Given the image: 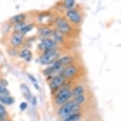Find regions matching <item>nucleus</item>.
I'll return each mask as SVG.
<instances>
[{"mask_svg": "<svg viewBox=\"0 0 121 121\" xmlns=\"http://www.w3.org/2000/svg\"><path fill=\"white\" fill-rule=\"evenodd\" d=\"M21 90H22V95L24 96V97L26 98V100H28L29 101H30V100L33 96H32L31 91L29 89V88L26 84H21Z\"/></svg>", "mask_w": 121, "mask_h": 121, "instance_id": "obj_14", "label": "nucleus"}, {"mask_svg": "<svg viewBox=\"0 0 121 121\" xmlns=\"http://www.w3.org/2000/svg\"><path fill=\"white\" fill-rule=\"evenodd\" d=\"M65 81L66 79L62 75H57V76L53 77V79L50 82V87L52 89H56V88L61 87L64 84Z\"/></svg>", "mask_w": 121, "mask_h": 121, "instance_id": "obj_9", "label": "nucleus"}, {"mask_svg": "<svg viewBox=\"0 0 121 121\" xmlns=\"http://www.w3.org/2000/svg\"><path fill=\"white\" fill-rule=\"evenodd\" d=\"M30 102L32 103V104H33V106H35L36 104V103H37V100H36V97H32L31 100H30Z\"/></svg>", "mask_w": 121, "mask_h": 121, "instance_id": "obj_27", "label": "nucleus"}, {"mask_svg": "<svg viewBox=\"0 0 121 121\" xmlns=\"http://www.w3.org/2000/svg\"><path fill=\"white\" fill-rule=\"evenodd\" d=\"M65 16L67 18V21L72 25L78 26L82 22V15L76 9L72 8L70 9V10H67L65 14Z\"/></svg>", "mask_w": 121, "mask_h": 121, "instance_id": "obj_3", "label": "nucleus"}, {"mask_svg": "<svg viewBox=\"0 0 121 121\" xmlns=\"http://www.w3.org/2000/svg\"><path fill=\"white\" fill-rule=\"evenodd\" d=\"M57 61H58L63 66H64V65L68 66L73 62V61H74V58H73L72 56L66 55V56H63V57L59 58L58 59H57Z\"/></svg>", "mask_w": 121, "mask_h": 121, "instance_id": "obj_13", "label": "nucleus"}, {"mask_svg": "<svg viewBox=\"0 0 121 121\" xmlns=\"http://www.w3.org/2000/svg\"><path fill=\"white\" fill-rule=\"evenodd\" d=\"M59 58V52L57 49H49L44 51V53L40 56V61L42 65H52L54 61H56Z\"/></svg>", "mask_w": 121, "mask_h": 121, "instance_id": "obj_2", "label": "nucleus"}, {"mask_svg": "<svg viewBox=\"0 0 121 121\" xmlns=\"http://www.w3.org/2000/svg\"><path fill=\"white\" fill-rule=\"evenodd\" d=\"M70 97H71V91L68 88H63V89L59 91L57 94L55 101H56V104L61 105V104H65L70 99Z\"/></svg>", "mask_w": 121, "mask_h": 121, "instance_id": "obj_5", "label": "nucleus"}, {"mask_svg": "<svg viewBox=\"0 0 121 121\" xmlns=\"http://www.w3.org/2000/svg\"><path fill=\"white\" fill-rule=\"evenodd\" d=\"M24 40H25V35L22 34L21 33H18V32H15V33L11 36V38L10 39V44L12 45L13 47L16 48L23 44Z\"/></svg>", "mask_w": 121, "mask_h": 121, "instance_id": "obj_7", "label": "nucleus"}, {"mask_svg": "<svg viewBox=\"0 0 121 121\" xmlns=\"http://www.w3.org/2000/svg\"><path fill=\"white\" fill-rule=\"evenodd\" d=\"M79 117H80V114L75 112L71 114V115L66 116V118L63 121H77L78 120Z\"/></svg>", "mask_w": 121, "mask_h": 121, "instance_id": "obj_20", "label": "nucleus"}, {"mask_svg": "<svg viewBox=\"0 0 121 121\" xmlns=\"http://www.w3.org/2000/svg\"><path fill=\"white\" fill-rule=\"evenodd\" d=\"M85 100H86V97H84L83 95H80V96L75 97L73 102H74L75 104H77V105H81V104L85 101Z\"/></svg>", "mask_w": 121, "mask_h": 121, "instance_id": "obj_21", "label": "nucleus"}, {"mask_svg": "<svg viewBox=\"0 0 121 121\" xmlns=\"http://www.w3.org/2000/svg\"><path fill=\"white\" fill-rule=\"evenodd\" d=\"M20 58L25 59L26 61H30L32 59V52L29 49H24L20 53Z\"/></svg>", "mask_w": 121, "mask_h": 121, "instance_id": "obj_15", "label": "nucleus"}, {"mask_svg": "<svg viewBox=\"0 0 121 121\" xmlns=\"http://www.w3.org/2000/svg\"><path fill=\"white\" fill-rule=\"evenodd\" d=\"M52 33H53V29L48 26H42L38 29V34L42 39L51 38L52 36Z\"/></svg>", "mask_w": 121, "mask_h": 121, "instance_id": "obj_10", "label": "nucleus"}, {"mask_svg": "<svg viewBox=\"0 0 121 121\" xmlns=\"http://www.w3.org/2000/svg\"><path fill=\"white\" fill-rule=\"evenodd\" d=\"M79 109V105L75 104L73 101L66 103L64 105H63L59 111V115L62 117L71 115L73 113H75Z\"/></svg>", "mask_w": 121, "mask_h": 121, "instance_id": "obj_4", "label": "nucleus"}, {"mask_svg": "<svg viewBox=\"0 0 121 121\" xmlns=\"http://www.w3.org/2000/svg\"><path fill=\"white\" fill-rule=\"evenodd\" d=\"M27 77H28L29 78V80L31 81L32 83L34 84V86H35L36 89L40 90V87H39L38 81H37V80L36 79V77H34L33 75H31V74H27Z\"/></svg>", "mask_w": 121, "mask_h": 121, "instance_id": "obj_22", "label": "nucleus"}, {"mask_svg": "<svg viewBox=\"0 0 121 121\" xmlns=\"http://www.w3.org/2000/svg\"><path fill=\"white\" fill-rule=\"evenodd\" d=\"M0 102L2 104L10 105L13 103V99L10 96H0Z\"/></svg>", "mask_w": 121, "mask_h": 121, "instance_id": "obj_17", "label": "nucleus"}, {"mask_svg": "<svg viewBox=\"0 0 121 121\" xmlns=\"http://www.w3.org/2000/svg\"><path fill=\"white\" fill-rule=\"evenodd\" d=\"M10 92L4 87V86L0 84V96H9Z\"/></svg>", "mask_w": 121, "mask_h": 121, "instance_id": "obj_23", "label": "nucleus"}, {"mask_svg": "<svg viewBox=\"0 0 121 121\" xmlns=\"http://www.w3.org/2000/svg\"><path fill=\"white\" fill-rule=\"evenodd\" d=\"M54 73H55V71H54L53 68H52V66H49V67L46 68L44 70V74L46 75V76H49V75H52V74H53Z\"/></svg>", "mask_w": 121, "mask_h": 121, "instance_id": "obj_24", "label": "nucleus"}, {"mask_svg": "<svg viewBox=\"0 0 121 121\" xmlns=\"http://www.w3.org/2000/svg\"><path fill=\"white\" fill-rule=\"evenodd\" d=\"M34 27V25L32 24V23H29V24H24V26L22 27V29H20V31L18 32V33H21L22 34H23V35H26V34L29 33L32 29H33Z\"/></svg>", "mask_w": 121, "mask_h": 121, "instance_id": "obj_16", "label": "nucleus"}, {"mask_svg": "<svg viewBox=\"0 0 121 121\" xmlns=\"http://www.w3.org/2000/svg\"><path fill=\"white\" fill-rule=\"evenodd\" d=\"M52 39H53L57 44L64 42L65 35H63V34L59 33V32L58 30H56V29H53V33H52Z\"/></svg>", "mask_w": 121, "mask_h": 121, "instance_id": "obj_12", "label": "nucleus"}, {"mask_svg": "<svg viewBox=\"0 0 121 121\" xmlns=\"http://www.w3.org/2000/svg\"><path fill=\"white\" fill-rule=\"evenodd\" d=\"M84 91H85V89H84V88L82 87V86L78 85L74 88V89H73V91L71 92V96L77 97V96L82 95L84 93Z\"/></svg>", "mask_w": 121, "mask_h": 121, "instance_id": "obj_18", "label": "nucleus"}, {"mask_svg": "<svg viewBox=\"0 0 121 121\" xmlns=\"http://www.w3.org/2000/svg\"><path fill=\"white\" fill-rule=\"evenodd\" d=\"M57 45L58 44L51 38H44V39H42L40 41V42L39 43L38 48L39 49L42 50V51H46V50L56 49Z\"/></svg>", "mask_w": 121, "mask_h": 121, "instance_id": "obj_6", "label": "nucleus"}, {"mask_svg": "<svg viewBox=\"0 0 121 121\" xmlns=\"http://www.w3.org/2000/svg\"><path fill=\"white\" fill-rule=\"evenodd\" d=\"M0 114L3 116H4L6 114V109L2 104H0Z\"/></svg>", "mask_w": 121, "mask_h": 121, "instance_id": "obj_26", "label": "nucleus"}, {"mask_svg": "<svg viewBox=\"0 0 121 121\" xmlns=\"http://www.w3.org/2000/svg\"><path fill=\"white\" fill-rule=\"evenodd\" d=\"M78 73V68L75 65H68L64 69L62 70L61 75L64 77L65 79L70 78L77 74Z\"/></svg>", "mask_w": 121, "mask_h": 121, "instance_id": "obj_8", "label": "nucleus"}, {"mask_svg": "<svg viewBox=\"0 0 121 121\" xmlns=\"http://www.w3.org/2000/svg\"><path fill=\"white\" fill-rule=\"evenodd\" d=\"M75 5V0H63V6L66 10H70V9L74 8Z\"/></svg>", "mask_w": 121, "mask_h": 121, "instance_id": "obj_19", "label": "nucleus"}, {"mask_svg": "<svg viewBox=\"0 0 121 121\" xmlns=\"http://www.w3.org/2000/svg\"><path fill=\"white\" fill-rule=\"evenodd\" d=\"M26 18H27V16L26 14H24V13L17 14V15L13 16V17L11 18L10 19V23H12L13 25L22 23V22H25Z\"/></svg>", "mask_w": 121, "mask_h": 121, "instance_id": "obj_11", "label": "nucleus"}, {"mask_svg": "<svg viewBox=\"0 0 121 121\" xmlns=\"http://www.w3.org/2000/svg\"><path fill=\"white\" fill-rule=\"evenodd\" d=\"M27 107H28V104L26 102H22L19 105V108L22 111H25L27 108Z\"/></svg>", "mask_w": 121, "mask_h": 121, "instance_id": "obj_25", "label": "nucleus"}, {"mask_svg": "<svg viewBox=\"0 0 121 121\" xmlns=\"http://www.w3.org/2000/svg\"><path fill=\"white\" fill-rule=\"evenodd\" d=\"M55 25H56V29L59 33L63 34V35H68L71 34L73 30V27L71 24L67 21V19L63 17H58L55 20Z\"/></svg>", "mask_w": 121, "mask_h": 121, "instance_id": "obj_1", "label": "nucleus"}]
</instances>
